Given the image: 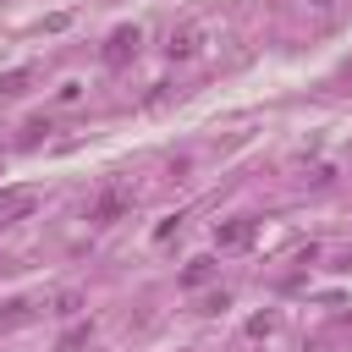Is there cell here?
<instances>
[{"label":"cell","instance_id":"1","mask_svg":"<svg viewBox=\"0 0 352 352\" xmlns=\"http://www.w3.org/2000/svg\"><path fill=\"white\" fill-rule=\"evenodd\" d=\"M126 209H132V192H126V187H104V192L94 198L88 220H94V226H116V220H121Z\"/></svg>","mask_w":352,"mask_h":352},{"label":"cell","instance_id":"2","mask_svg":"<svg viewBox=\"0 0 352 352\" xmlns=\"http://www.w3.org/2000/svg\"><path fill=\"white\" fill-rule=\"evenodd\" d=\"M33 204H38V192H33V187H0V226L28 220V214H33Z\"/></svg>","mask_w":352,"mask_h":352},{"label":"cell","instance_id":"3","mask_svg":"<svg viewBox=\"0 0 352 352\" xmlns=\"http://www.w3.org/2000/svg\"><path fill=\"white\" fill-rule=\"evenodd\" d=\"M253 231H258V220L236 214V220H226V226L214 231V248H248V242H253Z\"/></svg>","mask_w":352,"mask_h":352},{"label":"cell","instance_id":"4","mask_svg":"<svg viewBox=\"0 0 352 352\" xmlns=\"http://www.w3.org/2000/svg\"><path fill=\"white\" fill-rule=\"evenodd\" d=\"M138 38H143L138 28H116V33H110V44H104V60H110V66H121V60L138 50Z\"/></svg>","mask_w":352,"mask_h":352},{"label":"cell","instance_id":"5","mask_svg":"<svg viewBox=\"0 0 352 352\" xmlns=\"http://www.w3.org/2000/svg\"><path fill=\"white\" fill-rule=\"evenodd\" d=\"M209 275H214V258H192V264L182 270V286H204Z\"/></svg>","mask_w":352,"mask_h":352},{"label":"cell","instance_id":"6","mask_svg":"<svg viewBox=\"0 0 352 352\" xmlns=\"http://www.w3.org/2000/svg\"><path fill=\"white\" fill-rule=\"evenodd\" d=\"M170 55H182V60L198 55V33H192V28H187V33H170Z\"/></svg>","mask_w":352,"mask_h":352},{"label":"cell","instance_id":"7","mask_svg":"<svg viewBox=\"0 0 352 352\" xmlns=\"http://www.w3.org/2000/svg\"><path fill=\"white\" fill-rule=\"evenodd\" d=\"M77 308H82V297H77V292H60V297H55V308H50V314H60V319H72V314H77Z\"/></svg>","mask_w":352,"mask_h":352},{"label":"cell","instance_id":"8","mask_svg":"<svg viewBox=\"0 0 352 352\" xmlns=\"http://www.w3.org/2000/svg\"><path fill=\"white\" fill-rule=\"evenodd\" d=\"M88 336H94V324H77V330H66V336H60V346H55V352H72V346H82Z\"/></svg>","mask_w":352,"mask_h":352}]
</instances>
